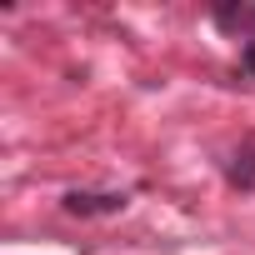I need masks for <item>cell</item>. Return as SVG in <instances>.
I'll list each match as a JSON object with an SVG mask.
<instances>
[{"mask_svg": "<svg viewBox=\"0 0 255 255\" xmlns=\"http://www.w3.org/2000/svg\"><path fill=\"white\" fill-rule=\"evenodd\" d=\"M65 210L70 215H115V210H125V195L120 190H70Z\"/></svg>", "mask_w": 255, "mask_h": 255, "instance_id": "obj_1", "label": "cell"}, {"mask_svg": "<svg viewBox=\"0 0 255 255\" xmlns=\"http://www.w3.org/2000/svg\"><path fill=\"white\" fill-rule=\"evenodd\" d=\"M230 180H235V185H245V190L255 185V150H250V145L235 155V165H230Z\"/></svg>", "mask_w": 255, "mask_h": 255, "instance_id": "obj_2", "label": "cell"}, {"mask_svg": "<svg viewBox=\"0 0 255 255\" xmlns=\"http://www.w3.org/2000/svg\"><path fill=\"white\" fill-rule=\"evenodd\" d=\"M240 60H245V70H255V40H250V45L240 50Z\"/></svg>", "mask_w": 255, "mask_h": 255, "instance_id": "obj_3", "label": "cell"}]
</instances>
